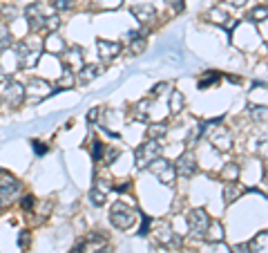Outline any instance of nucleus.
<instances>
[{"label":"nucleus","mask_w":268,"mask_h":253,"mask_svg":"<svg viewBox=\"0 0 268 253\" xmlns=\"http://www.w3.org/2000/svg\"><path fill=\"white\" fill-rule=\"evenodd\" d=\"M92 253H109V246L105 244V246H101V249H99V246H96V249H94Z\"/></svg>","instance_id":"48"},{"label":"nucleus","mask_w":268,"mask_h":253,"mask_svg":"<svg viewBox=\"0 0 268 253\" xmlns=\"http://www.w3.org/2000/svg\"><path fill=\"white\" fill-rule=\"evenodd\" d=\"M172 7H174V11H181L184 9V0H172Z\"/></svg>","instance_id":"46"},{"label":"nucleus","mask_w":268,"mask_h":253,"mask_svg":"<svg viewBox=\"0 0 268 253\" xmlns=\"http://www.w3.org/2000/svg\"><path fill=\"white\" fill-rule=\"evenodd\" d=\"M150 112H152V101H150V99H141V101H137L132 106V119L134 121L145 123L150 119Z\"/></svg>","instance_id":"14"},{"label":"nucleus","mask_w":268,"mask_h":253,"mask_svg":"<svg viewBox=\"0 0 268 253\" xmlns=\"http://www.w3.org/2000/svg\"><path fill=\"white\" fill-rule=\"evenodd\" d=\"M18 190H20V182H18L16 177L7 175V172H0V202L11 200Z\"/></svg>","instance_id":"6"},{"label":"nucleus","mask_w":268,"mask_h":253,"mask_svg":"<svg viewBox=\"0 0 268 253\" xmlns=\"http://www.w3.org/2000/svg\"><path fill=\"white\" fill-rule=\"evenodd\" d=\"M132 16L137 18L139 23H143V25H148L154 21V16H157V9L152 7V5H134L132 7Z\"/></svg>","instance_id":"15"},{"label":"nucleus","mask_w":268,"mask_h":253,"mask_svg":"<svg viewBox=\"0 0 268 253\" xmlns=\"http://www.w3.org/2000/svg\"><path fill=\"white\" fill-rule=\"evenodd\" d=\"M54 5H56V9L67 11V9L74 7V0H54Z\"/></svg>","instance_id":"37"},{"label":"nucleus","mask_w":268,"mask_h":253,"mask_svg":"<svg viewBox=\"0 0 268 253\" xmlns=\"http://www.w3.org/2000/svg\"><path fill=\"white\" fill-rule=\"evenodd\" d=\"M16 52H18V65H20L23 70H32V67L38 65L42 49H40V45L36 47V49H32L27 41H20L16 45Z\"/></svg>","instance_id":"3"},{"label":"nucleus","mask_w":268,"mask_h":253,"mask_svg":"<svg viewBox=\"0 0 268 253\" xmlns=\"http://www.w3.org/2000/svg\"><path fill=\"white\" fill-rule=\"evenodd\" d=\"M266 16H268V9L261 5V7H255L253 11H251V21H255V23H259V21H266Z\"/></svg>","instance_id":"31"},{"label":"nucleus","mask_w":268,"mask_h":253,"mask_svg":"<svg viewBox=\"0 0 268 253\" xmlns=\"http://www.w3.org/2000/svg\"><path fill=\"white\" fill-rule=\"evenodd\" d=\"M251 116L255 121H266V106H253L251 108Z\"/></svg>","instance_id":"32"},{"label":"nucleus","mask_w":268,"mask_h":253,"mask_svg":"<svg viewBox=\"0 0 268 253\" xmlns=\"http://www.w3.org/2000/svg\"><path fill=\"white\" fill-rule=\"evenodd\" d=\"M52 92H54L52 85L47 83V81H42V79H32V81L27 83V88H25V94H36L38 99L50 96Z\"/></svg>","instance_id":"13"},{"label":"nucleus","mask_w":268,"mask_h":253,"mask_svg":"<svg viewBox=\"0 0 268 253\" xmlns=\"http://www.w3.org/2000/svg\"><path fill=\"white\" fill-rule=\"evenodd\" d=\"M117 157H119L117 146H105V148H103V157H101V162L105 164V166H107V164H112Z\"/></svg>","instance_id":"28"},{"label":"nucleus","mask_w":268,"mask_h":253,"mask_svg":"<svg viewBox=\"0 0 268 253\" xmlns=\"http://www.w3.org/2000/svg\"><path fill=\"white\" fill-rule=\"evenodd\" d=\"M221 175H224V182H237V177H239V164H228L221 170Z\"/></svg>","instance_id":"26"},{"label":"nucleus","mask_w":268,"mask_h":253,"mask_svg":"<svg viewBox=\"0 0 268 253\" xmlns=\"http://www.w3.org/2000/svg\"><path fill=\"white\" fill-rule=\"evenodd\" d=\"M208 224H210V218H208V213H206V208H192V211L188 213V229H190L194 238H204Z\"/></svg>","instance_id":"5"},{"label":"nucleus","mask_w":268,"mask_h":253,"mask_svg":"<svg viewBox=\"0 0 268 253\" xmlns=\"http://www.w3.org/2000/svg\"><path fill=\"white\" fill-rule=\"evenodd\" d=\"M78 72H81V76H78V81H81V85H85V83L94 81V79L99 76L101 67L92 63V65H83V67H81V70H78Z\"/></svg>","instance_id":"20"},{"label":"nucleus","mask_w":268,"mask_h":253,"mask_svg":"<svg viewBox=\"0 0 268 253\" xmlns=\"http://www.w3.org/2000/svg\"><path fill=\"white\" fill-rule=\"evenodd\" d=\"M63 65L72 72L81 70L83 67V49L81 47H70L67 49V54H65V59H63Z\"/></svg>","instance_id":"12"},{"label":"nucleus","mask_w":268,"mask_h":253,"mask_svg":"<svg viewBox=\"0 0 268 253\" xmlns=\"http://www.w3.org/2000/svg\"><path fill=\"white\" fill-rule=\"evenodd\" d=\"M9 45H11V34H9V27L0 25V52H3V49H7Z\"/></svg>","instance_id":"29"},{"label":"nucleus","mask_w":268,"mask_h":253,"mask_svg":"<svg viewBox=\"0 0 268 253\" xmlns=\"http://www.w3.org/2000/svg\"><path fill=\"white\" fill-rule=\"evenodd\" d=\"M103 148H105V146H103L99 139L92 141V159H94V162H101V157H103Z\"/></svg>","instance_id":"34"},{"label":"nucleus","mask_w":268,"mask_h":253,"mask_svg":"<svg viewBox=\"0 0 268 253\" xmlns=\"http://www.w3.org/2000/svg\"><path fill=\"white\" fill-rule=\"evenodd\" d=\"M208 141L217 150H230V146H233V137H230V132L226 128H215V130H210Z\"/></svg>","instance_id":"8"},{"label":"nucleus","mask_w":268,"mask_h":253,"mask_svg":"<svg viewBox=\"0 0 268 253\" xmlns=\"http://www.w3.org/2000/svg\"><path fill=\"white\" fill-rule=\"evenodd\" d=\"M248 251H251V253H268V236H266V231L257 233V236L248 242Z\"/></svg>","instance_id":"17"},{"label":"nucleus","mask_w":268,"mask_h":253,"mask_svg":"<svg viewBox=\"0 0 268 253\" xmlns=\"http://www.w3.org/2000/svg\"><path fill=\"white\" fill-rule=\"evenodd\" d=\"M219 79H221V74H219V72H208V76H204V79L199 81V88H201V90H204V88H210V85L217 83Z\"/></svg>","instance_id":"30"},{"label":"nucleus","mask_w":268,"mask_h":253,"mask_svg":"<svg viewBox=\"0 0 268 253\" xmlns=\"http://www.w3.org/2000/svg\"><path fill=\"white\" fill-rule=\"evenodd\" d=\"M141 220H143V226L139 229V236H145L148 229H150V218H148V215H141Z\"/></svg>","instance_id":"39"},{"label":"nucleus","mask_w":268,"mask_h":253,"mask_svg":"<svg viewBox=\"0 0 268 253\" xmlns=\"http://www.w3.org/2000/svg\"><path fill=\"white\" fill-rule=\"evenodd\" d=\"M32 146H34L36 155H42V152H47V146L42 144V141H38V139H34V141H32Z\"/></svg>","instance_id":"38"},{"label":"nucleus","mask_w":268,"mask_h":253,"mask_svg":"<svg viewBox=\"0 0 268 253\" xmlns=\"http://www.w3.org/2000/svg\"><path fill=\"white\" fill-rule=\"evenodd\" d=\"M114 188H117V190H119V193H125V190H127V188H130V184H127V182H125V184H121V186H114Z\"/></svg>","instance_id":"49"},{"label":"nucleus","mask_w":268,"mask_h":253,"mask_svg":"<svg viewBox=\"0 0 268 253\" xmlns=\"http://www.w3.org/2000/svg\"><path fill=\"white\" fill-rule=\"evenodd\" d=\"M25 18H27L29 29L38 32V29H42V23H45V11H42V7L38 3H34V5H29V7L25 9Z\"/></svg>","instance_id":"11"},{"label":"nucleus","mask_w":268,"mask_h":253,"mask_svg":"<svg viewBox=\"0 0 268 253\" xmlns=\"http://www.w3.org/2000/svg\"><path fill=\"white\" fill-rule=\"evenodd\" d=\"M76 85V74L72 70H67V67H63V76L58 79V88L60 90H72Z\"/></svg>","instance_id":"21"},{"label":"nucleus","mask_w":268,"mask_h":253,"mask_svg":"<svg viewBox=\"0 0 268 253\" xmlns=\"http://www.w3.org/2000/svg\"><path fill=\"white\" fill-rule=\"evenodd\" d=\"M34 206V197H23V208H25V211H29V208Z\"/></svg>","instance_id":"41"},{"label":"nucleus","mask_w":268,"mask_h":253,"mask_svg":"<svg viewBox=\"0 0 268 253\" xmlns=\"http://www.w3.org/2000/svg\"><path fill=\"white\" fill-rule=\"evenodd\" d=\"M159 240L161 242H168V244H172V246H179L181 240L174 236L172 229H168V224H161V231H159Z\"/></svg>","instance_id":"24"},{"label":"nucleus","mask_w":268,"mask_h":253,"mask_svg":"<svg viewBox=\"0 0 268 253\" xmlns=\"http://www.w3.org/2000/svg\"><path fill=\"white\" fill-rule=\"evenodd\" d=\"M83 251H85V246L78 244V246H74V251H72V253H83Z\"/></svg>","instance_id":"50"},{"label":"nucleus","mask_w":268,"mask_h":253,"mask_svg":"<svg viewBox=\"0 0 268 253\" xmlns=\"http://www.w3.org/2000/svg\"><path fill=\"white\" fill-rule=\"evenodd\" d=\"M159 157H161V146H159V141H154V139H148L145 144H141L134 150V164H137L139 170L148 168V166Z\"/></svg>","instance_id":"1"},{"label":"nucleus","mask_w":268,"mask_h":253,"mask_svg":"<svg viewBox=\"0 0 268 253\" xmlns=\"http://www.w3.org/2000/svg\"><path fill=\"white\" fill-rule=\"evenodd\" d=\"M166 132H168V123H152V126L148 128V139H161V137H166Z\"/></svg>","instance_id":"25"},{"label":"nucleus","mask_w":268,"mask_h":253,"mask_svg":"<svg viewBox=\"0 0 268 253\" xmlns=\"http://www.w3.org/2000/svg\"><path fill=\"white\" fill-rule=\"evenodd\" d=\"M90 200H92V204L94 206H103L105 204V200H107V186L103 182H99L96 186L90 190Z\"/></svg>","instance_id":"19"},{"label":"nucleus","mask_w":268,"mask_h":253,"mask_svg":"<svg viewBox=\"0 0 268 253\" xmlns=\"http://www.w3.org/2000/svg\"><path fill=\"white\" fill-rule=\"evenodd\" d=\"M25 85L16 83V81H7V88H5V99H7L9 106H20L23 101H25Z\"/></svg>","instance_id":"10"},{"label":"nucleus","mask_w":268,"mask_h":253,"mask_svg":"<svg viewBox=\"0 0 268 253\" xmlns=\"http://www.w3.org/2000/svg\"><path fill=\"white\" fill-rule=\"evenodd\" d=\"M96 52H99V56L103 61H114L121 54V43L99 38V41H96Z\"/></svg>","instance_id":"9"},{"label":"nucleus","mask_w":268,"mask_h":253,"mask_svg":"<svg viewBox=\"0 0 268 253\" xmlns=\"http://www.w3.org/2000/svg\"><path fill=\"white\" fill-rule=\"evenodd\" d=\"M174 170H176V175H181V177H192L194 172H197V159H194L192 152H184V155L176 159Z\"/></svg>","instance_id":"7"},{"label":"nucleus","mask_w":268,"mask_h":253,"mask_svg":"<svg viewBox=\"0 0 268 253\" xmlns=\"http://www.w3.org/2000/svg\"><path fill=\"white\" fill-rule=\"evenodd\" d=\"M235 253H251V251H248V244H237Z\"/></svg>","instance_id":"44"},{"label":"nucleus","mask_w":268,"mask_h":253,"mask_svg":"<svg viewBox=\"0 0 268 253\" xmlns=\"http://www.w3.org/2000/svg\"><path fill=\"white\" fill-rule=\"evenodd\" d=\"M208 253H233V249H230L228 244H224V242H217V244H212L210 246V251Z\"/></svg>","instance_id":"36"},{"label":"nucleus","mask_w":268,"mask_h":253,"mask_svg":"<svg viewBox=\"0 0 268 253\" xmlns=\"http://www.w3.org/2000/svg\"><path fill=\"white\" fill-rule=\"evenodd\" d=\"M9 79H7V74H5V70H3V65H0V83H7Z\"/></svg>","instance_id":"47"},{"label":"nucleus","mask_w":268,"mask_h":253,"mask_svg":"<svg viewBox=\"0 0 268 253\" xmlns=\"http://www.w3.org/2000/svg\"><path fill=\"white\" fill-rule=\"evenodd\" d=\"M0 211H3V202H0Z\"/></svg>","instance_id":"51"},{"label":"nucleus","mask_w":268,"mask_h":253,"mask_svg":"<svg viewBox=\"0 0 268 253\" xmlns=\"http://www.w3.org/2000/svg\"><path fill=\"white\" fill-rule=\"evenodd\" d=\"M170 110H172L174 114H179L181 110H184V94H181L179 90L170 92Z\"/></svg>","instance_id":"23"},{"label":"nucleus","mask_w":268,"mask_h":253,"mask_svg":"<svg viewBox=\"0 0 268 253\" xmlns=\"http://www.w3.org/2000/svg\"><path fill=\"white\" fill-rule=\"evenodd\" d=\"M60 27V18L56 14H52V16H47L45 18V23H42V29H45L47 34H54L56 29Z\"/></svg>","instance_id":"27"},{"label":"nucleus","mask_w":268,"mask_h":253,"mask_svg":"<svg viewBox=\"0 0 268 253\" xmlns=\"http://www.w3.org/2000/svg\"><path fill=\"white\" fill-rule=\"evenodd\" d=\"M168 88H170L168 83H159V85H157V88L152 90V92H154V94H163V90H168Z\"/></svg>","instance_id":"42"},{"label":"nucleus","mask_w":268,"mask_h":253,"mask_svg":"<svg viewBox=\"0 0 268 253\" xmlns=\"http://www.w3.org/2000/svg\"><path fill=\"white\" fill-rule=\"evenodd\" d=\"M109 220H112V224L117 226V229L127 231V229H132L134 222H137V213H134L130 206H125L123 202H117V204H112V208H109Z\"/></svg>","instance_id":"2"},{"label":"nucleus","mask_w":268,"mask_h":253,"mask_svg":"<svg viewBox=\"0 0 268 253\" xmlns=\"http://www.w3.org/2000/svg\"><path fill=\"white\" fill-rule=\"evenodd\" d=\"M18 242H20V246L29 244V233H27V231H23V233H20V240H18Z\"/></svg>","instance_id":"43"},{"label":"nucleus","mask_w":268,"mask_h":253,"mask_svg":"<svg viewBox=\"0 0 268 253\" xmlns=\"http://www.w3.org/2000/svg\"><path fill=\"white\" fill-rule=\"evenodd\" d=\"M143 49H145V38H141V36L132 38V45H130V52L132 54H141Z\"/></svg>","instance_id":"33"},{"label":"nucleus","mask_w":268,"mask_h":253,"mask_svg":"<svg viewBox=\"0 0 268 253\" xmlns=\"http://www.w3.org/2000/svg\"><path fill=\"white\" fill-rule=\"evenodd\" d=\"M150 168H152V175H154L163 186H172L174 184V180H176L174 164L166 162V159H154V162L150 164Z\"/></svg>","instance_id":"4"},{"label":"nucleus","mask_w":268,"mask_h":253,"mask_svg":"<svg viewBox=\"0 0 268 253\" xmlns=\"http://www.w3.org/2000/svg\"><path fill=\"white\" fill-rule=\"evenodd\" d=\"M204 236H206V240H208L210 244L224 242V226H221V222H210Z\"/></svg>","instance_id":"16"},{"label":"nucleus","mask_w":268,"mask_h":253,"mask_svg":"<svg viewBox=\"0 0 268 253\" xmlns=\"http://www.w3.org/2000/svg\"><path fill=\"white\" fill-rule=\"evenodd\" d=\"M99 116H101V110H99V108H92V110L87 112V121H90V123H94L96 119H99Z\"/></svg>","instance_id":"40"},{"label":"nucleus","mask_w":268,"mask_h":253,"mask_svg":"<svg viewBox=\"0 0 268 253\" xmlns=\"http://www.w3.org/2000/svg\"><path fill=\"white\" fill-rule=\"evenodd\" d=\"M186 253H197V251H186Z\"/></svg>","instance_id":"52"},{"label":"nucleus","mask_w":268,"mask_h":253,"mask_svg":"<svg viewBox=\"0 0 268 253\" xmlns=\"http://www.w3.org/2000/svg\"><path fill=\"white\" fill-rule=\"evenodd\" d=\"M65 45H63V41H54V36H52V38H47V43H45V49H47V52H54V54H56V52H60V49H63Z\"/></svg>","instance_id":"35"},{"label":"nucleus","mask_w":268,"mask_h":253,"mask_svg":"<svg viewBox=\"0 0 268 253\" xmlns=\"http://www.w3.org/2000/svg\"><path fill=\"white\" fill-rule=\"evenodd\" d=\"M224 3L233 5V7H241V5H246V0H224Z\"/></svg>","instance_id":"45"},{"label":"nucleus","mask_w":268,"mask_h":253,"mask_svg":"<svg viewBox=\"0 0 268 253\" xmlns=\"http://www.w3.org/2000/svg\"><path fill=\"white\" fill-rule=\"evenodd\" d=\"M206 16H208V21L217 23V25H228V21H230V18H228V14H226V11H224L221 7H212V9H210Z\"/></svg>","instance_id":"22"},{"label":"nucleus","mask_w":268,"mask_h":253,"mask_svg":"<svg viewBox=\"0 0 268 253\" xmlns=\"http://www.w3.org/2000/svg\"><path fill=\"white\" fill-rule=\"evenodd\" d=\"M241 193H243L241 184H237V182H226V184H224V202H226V204H233Z\"/></svg>","instance_id":"18"}]
</instances>
